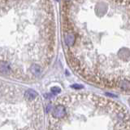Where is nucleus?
<instances>
[{
    "instance_id": "f257e3e1",
    "label": "nucleus",
    "mask_w": 130,
    "mask_h": 130,
    "mask_svg": "<svg viewBox=\"0 0 130 130\" xmlns=\"http://www.w3.org/2000/svg\"><path fill=\"white\" fill-rule=\"evenodd\" d=\"M56 46L52 0H0V74L38 79L51 66Z\"/></svg>"
},
{
    "instance_id": "f03ea898",
    "label": "nucleus",
    "mask_w": 130,
    "mask_h": 130,
    "mask_svg": "<svg viewBox=\"0 0 130 130\" xmlns=\"http://www.w3.org/2000/svg\"><path fill=\"white\" fill-rule=\"evenodd\" d=\"M43 125L38 93L0 79V130H43Z\"/></svg>"
}]
</instances>
